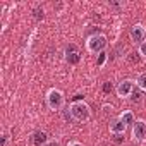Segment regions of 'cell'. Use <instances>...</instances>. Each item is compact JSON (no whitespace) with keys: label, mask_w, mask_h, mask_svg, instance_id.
<instances>
[{"label":"cell","mask_w":146,"mask_h":146,"mask_svg":"<svg viewBox=\"0 0 146 146\" xmlns=\"http://www.w3.org/2000/svg\"><path fill=\"white\" fill-rule=\"evenodd\" d=\"M45 146H60V143H58V141H55V139H50Z\"/></svg>","instance_id":"cell-18"},{"label":"cell","mask_w":146,"mask_h":146,"mask_svg":"<svg viewBox=\"0 0 146 146\" xmlns=\"http://www.w3.org/2000/svg\"><path fill=\"white\" fill-rule=\"evenodd\" d=\"M108 46V38L103 33H95L86 40V50L90 53L100 55L102 52H105V48Z\"/></svg>","instance_id":"cell-2"},{"label":"cell","mask_w":146,"mask_h":146,"mask_svg":"<svg viewBox=\"0 0 146 146\" xmlns=\"http://www.w3.org/2000/svg\"><path fill=\"white\" fill-rule=\"evenodd\" d=\"M137 52H139V55H141L143 58H146V41H144L143 45H139V46H137Z\"/></svg>","instance_id":"cell-15"},{"label":"cell","mask_w":146,"mask_h":146,"mask_svg":"<svg viewBox=\"0 0 146 146\" xmlns=\"http://www.w3.org/2000/svg\"><path fill=\"white\" fill-rule=\"evenodd\" d=\"M136 88L139 90V91H143V93H146V72H141V74H137V78H136Z\"/></svg>","instance_id":"cell-11"},{"label":"cell","mask_w":146,"mask_h":146,"mask_svg":"<svg viewBox=\"0 0 146 146\" xmlns=\"http://www.w3.org/2000/svg\"><path fill=\"white\" fill-rule=\"evenodd\" d=\"M125 129H127V125H125L119 117L112 119L110 124H108V131H110V134H113V136H124Z\"/></svg>","instance_id":"cell-8"},{"label":"cell","mask_w":146,"mask_h":146,"mask_svg":"<svg viewBox=\"0 0 146 146\" xmlns=\"http://www.w3.org/2000/svg\"><path fill=\"white\" fill-rule=\"evenodd\" d=\"M45 102H46V107H48L50 110L58 112V110H62V108H64V105H65V96H64V93H62L60 90L52 88V90H48V91H46Z\"/></svg>","instance_id":"cell-3"},{"label":"cell","mask_w":146,"mask_h":146,"mask_svg":"<svg viewBox=\"0 0 146 146\" xmlns=\"http://www.w3.org/2000/svg\"><path fill=\"white\" fill-rule=\"evenodd\" d=\"M33 14H35V19H36V21H41V19L45 17V16H43L45 12H43V9H41V7H36V9L33 11Z\"/></svg>","instance_id":"cell-14"},{"label":"cell","mask_w":146,"mask_h":146,"mask_svg":"<svg viewBox=\"0 0 146 146\" xmlns=\"http://www.w3.org/2000/svg\"><path fill=\"white\" fill-rule=\"evenodd\" d=\"M119 119L125 124V125H132L134 122H136V119H134V113L131 112V110H124L120 115H119Z\"/></svg>","instance_id":"cell-10"},{"label":"cell","mask_w":146,"mask_h":146,"mask_svg":"<svg viewBox=\"0 0 146 146\" xmlns=\"http://www.w3.org/2000/svg\"><path fill=\"white\" fill-rule=\"evenodd\" d=\"M103 112H105V113H108V112L112 113V112H113V107H112V105H103Z\"/></svg>","instance_id":"cell-17"},{"label":"cell","mask_w":146,"mask_h":146,"mask_svg":"<svg viewBox=\"0 0 146 146\" xmlns=\"http://www.w3.org/2000/svg\"><path fill=\"white\" fill-rule=\"evenodd\" d=\"M69 113L74 122H88L91 119V108L84 102H72L69 105Z\"/></svg>","instance_id":"cell-1"},{"label":"cell","mask_w":146,"mask_h":146,"mask_svg":"<svg viewBox=\"0 0 146 146\" xmlns=\"http://www.w3.org/2000/svg\"><path fill=\"white\" fill-rule=\"evenodd\" d=\"M31 141H33V144H35V146H45L50 139H48V134H46L45 131H36V132L33 134Z\"/></svg>","instance_id":"cell-9"},{"label":"cell","mask_w":146,"mask_h":146,"mask_svg":"<svg viewBox=\"0 0 146 146\" xmlns=\"http://www.w3.org/2000/svg\"><path fill=\"white\" fill-rule=\"evenodd\" d=\"M107 58H108V53H107V52H102V53L98 55L96 65H98V67H103V65H105V62H107Z\"/></svg>","instance_id":"cell-13"},{"label":"cell","mask_w":146,"mask_h":146,"mask_svg":"<svg viewBox=\"0 0 146 146\" xmlns=\"http://www.w3.org/2000/svg\"><path fill=\"white\" fill-rule=\"evenodd\" d=\"M132 103H139L141 100H143V91H139V90H134L132 91V95H131V98H129Z\"/></svg>","instance_id":"cell-12"},{"label":"cell","mask_w":146,"mask_h":146,"mask_svg":"<svg viewBox=\"0 0 146 146\" xmlns=\"http://www.w3.org/2000/svg\"><path fill=\"white\" fill-rule=\"evenodd\" d=\"M112 90H113L112 83H105L103 84V93H112Z\"/></svg>","instance_id":"cell-16"},{"label":"cell","mask_w":146,"mask_h":146,"mask_svg":"<svg viewBox=\"0 0 146 146\" xmlns=\"http://www.w3.org/2000/svg\"><path fill=\"white\" fill-rule=\"evenodd\" d=\"M129 38L134 45H143L146 41V28L143 24H134L131 29H129Z\"/></svg>","instance_id":"cell-5"},{"label":"cell","mask_w":146,"mask_h":146,"mask_svg":"<svg viewBox=\"0 0 146 146\" xmlns=\"http://www.w3.org/2000/svg\"><path fill=\"white\" fill-rule=\"evenodd\" d=\"M64 55H65V60L69 62V64H79V60H81V53H79V50H78V46L74 45V43H70V45H67L65 46V52H64Z\"/></svg>","instance_id":"cell-7"},{"label":"cell","mask_w":146,"mask_h":146,"mask_svg":"<svg viewBox=\"0 0 146 146\" xmlns=\"http://www.w3.org/2000/svg\"><path fill=\"white\" fill-rule=\"evenodd\" d=\"M67 146H84V144H83V143H79V141H70Z\"/></svg>","instance_id":"cell-20"},{"label":"cell","mask_w":146,"mask_h":146,"mask_svg":"<svg viewBox=\"0 0 146 146\" xmlns=\"http://www.w3.org/2000/svg\"><path fill=\"white\" fill-rule=\"evenodd\" d=\"M7 141H9V136L4 134V136H2V144H0V146H7Z\"/></svg>","instance_id":"cell-19"},{"label":"cell","mask_w":146,"mask_h":146,"mask_svg":"<svg viewBox=\"0 0 146 146\" xmlns=\"http://www.w3.org/2000/svg\"><path fill=\"white\" fill-rule=\"evenodd\" d=\"M134 90H136V83H134V81H131V79H124V81H120V83L117 84L115 93H117V96H119V98L127 100V98H131V95H132V91H134Z\"/></svg>","instance_id":"cell-4"},{"label":"cell","mask_w":146,"mask_h":146,"mask_svg":"<svg viewBox=\"0 0 146 146\" xmlns=\"http://www.w3.org/2000/svg\"><path fill=\"white\" fill-rule=\"evenodd\" d=\"M131 136L136 143H144L146 141V122L143 119H137L134 124H132V131H131Z\"/></svg>","instance_id":"cell-6"}]
</instances>
